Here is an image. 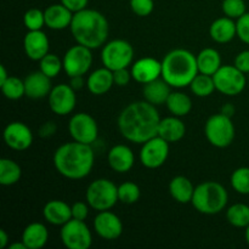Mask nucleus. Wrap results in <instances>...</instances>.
Returning <instances> with one entry per match:
<instances>
[{
	"instance_id": "f257e3e1",
	"label": "nucleus",
	"mask_w": 249,
	"mask_h": 249,
	"mask_svg": "<svg viewBox=\"0 0 249 249\" xmlns=\"http://www.w3.org/2000/svg\"><path fill=\"white\" fill-rule=\"evenodd\" d=\"M160 117L155 105L145 101L129 104L118 117L122 136L130 142L145 143L158 135Z\"/></svg>"
},
{
	"instance_id": "f03ea898",
	"label": "nucleus",
	"mask_w": 249,
	"mask_h": 249,
	"mask_svg": "<svg viewBox=\"0 0 249 249\" xmlns=\"http://www.w3.org/2000/svg\"><path fill=\"white\" fill-rule=\"evenodd\" d=\"M53 167L58 174L70 180L87 178L94 168L95 153L91 145L78 142H66L53 153Z\"/></svg>"
},
{
	"instance_id": "7ed1b4c3",
	"label": "nucleus",
	"mask_w": 249,
	"mask_h": 249,
	"mask_svg": "<svg viewBox=\"0 0 249 249\" xmlns=\"http://www.w3.org/2000/svg\"><path fill=\"white\" fill-rule=\"evenodd\" d=\"M70 28L74 40L91 50L104 46L109 33L106 17L100 11L88 7L73 15Z\"/></svg>"
},
{
	"instance_id": "20e7f679",
	"label": "nucleus",
	"mask_w": 249,
	"mask_h": 249,
	"mask_svg": "<svg viewBox=\"0 0 249 249\" xmlns=\"http://www.w3.org/2000/svg\"><path fill=\"white\" fill-rule=\"evenodd\" d=\"M198 73L197 57L186 49H174L162 61V78L172 88L190 87Z\"/></svg>"
},
{
	"instance_id": "39448f33",
	"label": "nucleus",
	"mask_w": 249,
	"mask_h": 249,
	"mask_svg": "<svg viewBox=\"0 0 249 249\" xmlns=\"http://www.w3.org/2000/svg\"><path fill=\"white\" fill-rule=\"evenodd\" d=\"M229 202L225 187L216 181H206L195 189L192 206L197 212L206 215H215L224 211Z\"/></svg>"
},
{
	"instance_id": "423d86ee",
	"label": "nucleus",
	"mask_w": 249,
	"mask_h": 249,
	"mask_svg": "<svg viewBox=\"0 0 249 249\" xmlns=\"http://www.w3.org/2000/svg\"><path fill=\"white\" fill-rule=\"evenodd\" d=\"M85 198L90 208L97 212L109 211L119 201L118 187L108 179L94 180L88 186Z\"/></svg>"
},
{
	"instance_id": "0eeeda50",
	"label": "nucleus",
	"mask_w": 249,
	"mask_h": 249,
	"mask_svg": "<svg viewBox=\"0 0 249 249\" xmlns=\"http://www.w3.org/2000/svg\"><path fill=\"white\" fill-rule=\"evenodd\" d=\"M204 134L211 145L218 148H225L235 140V125L230 117L220 112L209 117L204 125Z\"/></svg>"
},
{
	"instance_id": "6e6552de",
	"label": "nucleus",
	"mask_w": 249,
	"mask_h": 249,
	"mask_svg": "<svg viewBox=\"0 0 249 249\" xmlns=\"http://www.w3.org/2000/svg\"><path fill=\"white\" fill-rule=\"evenodd\" d=\"M134 49L129 41L114 39L104 45L101 51V61L104 67L112 72L121 68H128L133 65Z\"/></svg>"
},
{
	"instance_id": "1a4fd4ad",
	"label": "nucleus",
	"mask_w": 249,
	"mask_h": 249,
	"mask_svg": "<svg viewBox=\"0 0 249 249\" xmlns=\"http://www.w3.org/2000/svg\"><path fill=\"white\" fill-rule=\"evenodd\" d=\"M215 89L226 96H236L245 90L247 79L235 65H224L213 75Z\"/></svg>"
},
{
	"instance_id": "9d476101",
	"label": "nucleus",
	"mask_w": 249,
	"mask_h": 249,
	"mask_svg": "<svg viewBox=\"0 0 249 249\" xmlns=\"http://www.w3.org/2000/svg\"><path fill=\"white\" fill-rule=\"evenodd\" d=\"M60 237L68 249H89L92 245V235L85 221L71 219L61 226Z\"/></svg>"
},
{
	"instance_id": "9b49d317",
	"label": "nucleus",
	"mask_w": 249,
	"mask_h": 249,
	"mask_svg": "<svg viewBox=\"0 0 249 249\" xmlns=\"http://www.w3.org/2000/svg\"><path fill=\"white\" fill-rule=\"evenodd\" d=\"M62 61L63 71L70 78L87 74L92 65L91 49L78 44L66 51Z\"/></svg>"
},
{
	"instance_id": "f8f14e48",
	"label": "nucleus",
	"mask_w": 249,
	"mask_h": 249,
	"mask_svg": "<svg viewBox=\"0 0 249 249\" xmlns=\"http://www.w3.org/2000/svg\"><path fill=\"white\" fill-rule=\"evenodd\" d=\"M68 131L74 141L92 145L99 136V126L94 117L85 112L75 113L68 123Z\"/></svg>"
},
{
	"instance_id": "ddd939ff",
	"label": "nucleus",
	"mask_w": 249,
	"mask_h": 249,
	"mask_svg": "<svg viewBox=\"0 0 249 249\" xmlns=\"http://www.w3.org/2000/svg\"><path fill=\"white\" fill-rule=\"evenodd\" d=\"M169 156V142L160 136H155L142 143L140 151V162L147 169L162 167Z\"/></svg>"
},
{
	"instance_id": "4468645a",
	"label": "nucleus",
	"mask_w": 249,
	"mask_h": 249,
	"mask_svg": "<svg viewBox=\"0 0 249 249\" xmlns=\"http://www.w3.org/2000/svg\"><path fill=\"white\" fill-rule=\"evenodd\" d=\"M77 104L75 90L70 84H58L49 94V107L57 116L72 113Z\"/></svg>"
},
{
	"instance_id": "2eb2a0df",
	"label": "nucleus",
	"mask_w": 249,
	"mask_h": 249,
	"mask_svg": "<svg viewBox=\"0 0 249 249\" xmlns=\"http://www.w3.org/2000/svg\"><path fill=\"white\" fill-rule=\"evenodd\" d=\"M4 141L7 147L15 151H26L33 143V133L22 122H12L4 129Z\"/></svg>"
},
{
	"instance_id": "dca6fc26",
	"label": "nucleus",
	"mask_w": 249,
	"mask_h": 249,
	"mask_svg": "<svg viewBox=\"0 0 249 249\" xmlns=\"http://www.w3.org/2000/svg\"><path fill=\"white\" fill-rule=\"evenodd\" d=\"M94 230L101 238L113 241L123 233V223L121 218L109 211L99 212L94 219Z\"/></svg>"
},
{
	"instance_id": "f3484780",
	"label": "nucleus",
	"mask_w": 249,
	"mask_h": 249,
	"mask_svg": "<svg viewBox=\"0 0 249 249\" xmlns=\"http://www.w3.org/2000/svg\"><path fill=\"white\" fill-rule=\"evenodd\" d=\"M131 77L140 84H147L162 77V61L153 57H142L131 66Z\"/></svg>"
},
{
	"instance_id": "a211bd4d",
	"label": "nucleus",
	"mask_w": 249,
	"mask_h": 249,
	"mask_svg": "<svg viewBox=\"0 0 249 249\" xmlns=\"http://www.w3.org/2000/svg\"><path fill=\"white\" fill-rule=\"evenodd\" d=\"M50 41L43 31H28L23 39V49L27 57L33 61H40L49 53Z\"/></svg>"
},
{
	"instance_id": "6ab92c4d",
	"label": "nucleus",
	"mask_w": 249,
	"mask_h": 249,
	"mask_svg": "<svg viewBox=\"0 0 249 249\" xmlns=\"http://www.w3.org/2000/svg\"><path fill=\"white\" fill-rule=\"evenodd\" d=\"M107 160L112 170L124 174L128 173L135 163V156L133 150L126 145H116L109 150Z\"/></svg>"
},
{
	"instance_id": "aec40b11",
	"label": "nucleus",
	"mask_w": 249,
	"mask_h": 249,
	"mask_svg": "<svg viewBox=\"0 0 249 249\" xmlns=\"http://www.w3.org/2000/svg\"><path fill=\"white\" fill-rule=\"evenodd\" d=\"M24 88H26V96L29 99L39 100L49 96L51 89V78L44 74L40 70L31 73L24 79Z\"/></svg>"
},
{
	"instance_id": "412c9836",
	"label": "nucleus",
	"mask_w": 249,
	"mask_h": 249,
	"mask_svg": "<svg viewBox=\"0 0 249 249\" xmlns=\"http://www.w3.org/2000/svg\"><path fill=\"white\" fill-rule=\"evenodd\" d=\"M43 216L51 225L62 226L72 219V206L61 199H53L44 206Z\"/></svg>"
},
{
	"instance_id": "4be33fe9",
	"label": "nucleus",
	"mask_w": 249,
	"mask_h": 249,
	"mask_svg": "<svg viewBox=\"0 0 249 249\" xmlns=\"http://www.w3.org/2000/svg\"><path fill=\"white\" fill-rule=\"evenodd\" d=\"M44 14H45V26L53 31H62L71 27L74 15L63 4L50 5L46 7Z\"/></svg>"
},
{
	"instance_id": "5701e85b",
	"label": "nucleus",
	"mask_w": 249,
	"mask_h": 249,
	"mask_svg": "<svg viewBox=\"0 0 249 249\" xmlns=\"http://www.w3.org/2000/svg\"><path fill=\"white\" fill-rule=\"evenodd\" d=\"M186 133V126L180 117L172 116L160 119L158 126V136L164 139L169 143L178 142L181 140Z\"/></svg>"
},
{
	"instance_id": "b1692460",
	"label": "nucleus",
	"mask_w": 249,
	"mask_h": 249,
	"mask_svg": "<svg viewBox=\"0 0 249 249\" xmlns=\"http://www.w3.org/2000/svg\"><path fill=\"white\" fill-rule=\"evenodd\" d=\"M209 36L219 44L229 43L237 36L236 22L228 16L215 19L209 27Z\"/></svg>"
},
{
	"instance_id": "393cba45",
	"label": "nucleus",
	"mask_w": 249,
	"mask_h": 249,
	"mask_svg": "<svg viewBox=\"0 0 249 249\" xmlns=\"http://www.w3.org/2000/svg\"><path fill=\"white\" fill-rule=\"evenodd\" d=\"M113 85V72L106 67L94 71L88 78V89L96 96L107 94Z\"/></svg>"
},
{
	"instance_id": "a878e982",
	"label": "nucleus",
	"mask_w": 249,
	"mask_h": 249,
	"mask_svg": "<svg viewBox=\"0 0 249 249\" xmlns=\"http://www.w3.org/2000/svg\"><path fill=\"white\" fill-rule=\"evenodd\" d=\"M142 92L146 101L155 106H160L167 102L168 97L172 94V87L160 77L145 84Z\"/></svg>"
},
{
	"instance_id": "bb28decb",
	"label": "nucleus",
	"mask_w": 249,
	"mask_h": 249,
	"mask_svg": "<svg viewBox=\"0 0 249 249\" xmlns=\"http://www.w3.org/2000/svg\"><path fill=\"white\" fill-rule=\"evenodd\" d=\"M49 240V231L41 223H32L24 228L22 241L27 249H41L45 247Z\"/></svg>"
},
{
	"instance_id": "cd10ccee",
	"label": "nucleus",
	"mask_w": 249,
	"mask_h": 249,
	"mask_svg": "<svg viewBox=\"0 0 249 249\" xmlns=\"http://www.w3.org/2000/svg\"><path fill=\"white\" fill-rule=\"evenodd\" d=\"M195 189L196 187L192 185L191 180L187 179L186 177H181V175L173 178L172 181L169 182L170 196L178 203H191L192 197H194L195 194Z\"/></svg>"
},
{
	"instance_id": "c85d7f7f",
	"label": "nucleus",
	"mask_w": 249,
	"mask_h": 249,
	"mask_svg": "<svg viewBox=\"0 0 249 249\" xmlns=\"http://www.w3.org/2000/svg\"><path fill=\"white\" fill-rule=\"evenodd\" d=\"M198 72L203 74L214 75L221 67V56L218 50L213 48H206L196 56Z\"/></svg>"
},
{
	"instance_id": "c756f323",
	"label": "nucleus",
	"mask_w": 249,
	"mask_h": 249,
	"mask_svg": "<svg viewBox=\"0 0 249 249\" xmlns=\"http://www.w3.org/2000/svg\"><path fill=\"white\" fill-rule=\"evenodd\" d=\"M165 105L170 113L177 117L187 116L192 109V100L190 99L189 95L181 91H172Z\"/></svg>"
},
{
	"instance_id": "7c9ffc66",
	"label": "nucleus",
	"mask_w": 249,
	"mask_h": 249,
	"mask_svg": "<svg viewBox=\"0 0 249 249\" xmlns=\"http://www.w3.org/2000/svg\"><path fill=\"white\" fill-rule=\"evenodd\" d=\"M22 177V169L19 164L9 158H2L0 160V185L12 186L17 184Z\"/></svg>"
},
{
	"instance_id": "2f4dec72",
	"label": "nucleus",
	"mask_w": 249,
	"mask_h": 249,
	"mask_svg": "<svg viewBox=\"0 0 249 249\" xmlns=\"http://www.w3.org/2000/svg\"><path fill=\"white\" fill-rule=\"evenodd\" d=\"M229 224L235 228L246 229L249 225V206L245 203H236L226 212Z\"/></svg>"
},
{
	"instance_id": "473e14b6",
	"label": "nucleus",
	"mask_w": 249,
	"mask_h": 249,
	"mask_svg": "<svg viewBox=\"0 0 249 249\" xmlns=\"http://www.w3.org/2000/svg\"><path fill=\"white\" fill-rule=\"evenodd\" d=\"M190 89L198 97L211 96L214 92V90H216L213 75L198 73L191 82V84H190Z\"/></svg>"
},
{
	"instance_id": "72a5a7b5",
	"label": "nucleus",
	"mask_w": 249,
	"mask_h": 249,
	"mask_svg": "<svg viewBox=\"0 0 249 249\" xmlns=\"http://www.w3.org/2000/svg\"><path fill=\"white\" fill-rule=\"evenodd\" d=\"M1 92L4 96L9 100H19L21 97L26 96V88H24V80L17 77L10 75L4 84L0 85Z\"/></svg>"
},
{
	"instance_id": "f704fd0d",
	"label": "nucleus",
	"mask_w": 249,
	"mask_h": 249,
	"mask_svg": "<svg viewBox=\"0 0 249 249\" xmlns=\"http://www.w3.org/2000/svg\"><path fill=\"white\" fill-rule=\"evenodd\" d=\"M39 68L44 74L53 79L63 70V61L55 53H49L39 61Z\"/></svg>"
},
{
	"instance_id": "c9c22d12",
	"label": "nucleus",
	"mask_w": 249,
	"mask_h": 249,
	"mask_svg": "<svg viewBox=\"0 0 249 249\" xmlns=\"http://www.w3.org/2000/svg\"><path fill=\"white\" fill-rule=\"evenodd\" d=\"M140 187L135 182L126 181L118 186V199L124 204H134L140 198Z\"/></svg>"
},
{
	"instance_id": "e433bc0d",
	"label": "nucleus",
	"mask_w": 249,
	"mask_h": 249,
	"mask_svg": "<svg viewBox=\"0 0 249 249\" xmlns=\"http://www.w3.org/2000/svg\"><path fill=\"white\" fill-rule=\"evenodd\" d=\"M231 186L237 194L249 195V168L241 167L231 175Z\"/></svg>"
},
{
	"instance_id": "4c0bfd02",
	"label": "nucleus",
	"mask_w": 249,
	"mask_h": 249,
	"mask_svg": "<svg viewBox=\"0 0 249 249\" xmlns=\"http://www.w3.org/2000/svg\"><path fill=\"white\" fill-rule=\"evenodd\" d=\"M23 23L28 31H40L45 26V14L36 7L27 10L23 16Z\"/></svg>"
},
{
	"instance_id": "58836bf2",
	"label": "nucleus",
	"mask_w": 249,
	"mask_h": 249,
	"mask_svg": "<svg viewBox=\"0 0 249 249\" xmlns=\"http://www.w3.org/2000/svg\"><path fill=\"white\" fill-rule=\"evenodd\" d=\"M221 7L225 16L232 19H238L247 12L245 0H224Z\"/></svg>"
},
{
	"instance_id": "ea45409f",
	"label": "nucleus",
	"mask_w": 249,
	"mask_h": 249,
	"mask_svg": "<svg viewBox=\"0 0 249 249\" xmlns=\"http://www.w3.org/2000/svg\"><path fill=\"white\" fill-rule=\"evenodd\" d=\"M130 7L135 15L146 17L152 14L155 9V1L153 0H130Z\"/></svg>"
},
{
	"instance_id": "a19ab883",
	"label": "nucleus",
	"mask_w": 249,
	"mask_h": 249,
	"mask_svg": "<svg viewBox=\"0 0 249 249\" xmlns=\"http://www.w3.org/2000/svg\"><path fill=\"white\" fill-rule=\"evenodd\" d=\"M236 28L240 40L249 45V12H246L236 21Z\"/></svg>"
},
{
	"instance_id": "79ce46f5",
	"label": "nucleus",
	"mask_w": 249,
	"mask_h": 249,
	"mask_svg": "<svg viewBox=\"0 0 249 249\" xmlns=\"http://www.w3.org/2000/svg\"><path fill=\"white\" fill-rule=\"evenodd\" d=\"M89 208L90 206L88 202H75L72 206V219L85 221L89 216Z\"/></svg>"
},
{
	"instance_id": "37998d69",
	"label": "nucleus",
	"mask_w": 249,
	"mask_h": 249,
	"mask_svg": "<svg viewBox=\"0 0 249 249\" xmlns=\"http://www.w3.org/2000/svg\"><path fill=\"white\" fill-rule=\"evenodd\" d=\"M131 72L128 71V68H121V70H117L113 72V79L114 84L118 85V87H125L129 84L131 79Z\"/></svg>"
},
{
	"instance_id": "c03bdc74",
	"label": "nucleus",
	"mask_w": 249,
	"mask_h": 249,
	"mask_svg": "<svg viewBox=\"0 0 249 249\" xmlns=\"http://www.w3.org/2000/svg\"><path fill=\"white\" fill-rule=\"evenodd\" d=\"M235 66L243 72L245 74H249V50H243L236 56Z\"/></svg>"
},
{
	"instance_id": "a18cd8bd",
	"label": "nucleus",
	"mask_w": 249,
	"mask_h": 249,
	"mask_svg": "<svg viewBox=\"0 0 249 249\" xmlns=\"http://www.w3.org/2000/svg\"><path fill=\"white\" fill-rule=\"evenodd\" d=\"M88 2H89V0H61V4L65 5L73 14L87 9Z\"/></svg>"
},
{
	"instance_id": "49530a36",
	"label": "nucleus",
	"mask_w": 249,
	"mask_h": 249,
	"mask_svg": "<svg viewBox=\"0 0 249 249\" xmlns=\"http://www.w3.org/2000/svg\"><path fill=\"white\" fill-rule=\"evenodd\" d=\"M56 128H57V126H56V124L53 123V122H45V123L40 126V129H39V135L43 139L51 138V136L56 133Z\"/></svg>"
},
{
	"instance_id": "de8ad7c7",
	"label": "nucleus",
	"mask_w": 249,
	"mask_h": 249,
	"mask_svg": "<svg viewBox=\"0 0 249 249\" xmlns=\"http://www.w3.org/2000/svg\"><path fill=\"white\" fill-rule=\"evenodd\" d=\"M70 79H71L70 85L74 90L82 89L83 85H84V79H83V75H75V77H71Z\"/></svg>"
},
{
	"instance_id": "09e8293b",
	"label": "nucleus",
	"mask_w": 249,
	"mask_h": 249,
	"mask_svg": "<svg viewBox=\"0 0 249 249\" xmlns=\"http://www.w3.org/2000/svg\"><path fill=\"white\" fill-rule=\"evenodd\" d=\"M7 243H9V235H7L6 231H5L4 229H1V230H0V248H6Z\"/></svg>"
},
{
	"instance_id": "8fccbe9b",
	"label": "nucleus",
	"mask_w": 249,
	"mask_h": 249,
	"mask_svg": "<svg viewBox=\"0 0 249 249\" xmlns=\"http://www.w3.org/2000/svg\"><path fill=\"white\" fill-rule=\"evenodd\" d=\"M221 113L225 114V116L228 117H232L233 114H235V107L232 106V105L228 104V105H224L223 108H221Z\"/></svg>"
},
{
	"instance_id": "3c124183",
	"label": "nucleus",
	"mask_w": 249,
	"mask_h": 249,
	"mask_svg": "<svg viewBox=\"0 0 249 249\" xmlns=\"http://www.w3.org/2000/svg\"><path fill=\"white\" fill-rule=\"evenodd\" d=\"M9 77H10V75L7 74V71H6V68H5V66L0 65V85L4 84V83L6 82V79Z\"/></svg>"
},
{
	"instance_id": "603ef678",
	"label": "nucleus",
	"mask_w": 249,
	"mask_h": 249,
	"mask_svg": "<svg viewBox=\"0 0 249 249\" xmlns=\"http://www.w3.org/2000/svg\"><path fill=\"white\" fill-rule=\"evenodd\" d=\"M9 249H27L26 245L23 243V241L21 242H14L9 246Z\"/></svg>"
},
{
	"instance_id": "864d4df0",
	"label": "nucleus",
	"mask_w": 249,
	"mask_h": 249,
	"mask_svg": "<svg viewBox=\"0 0 249 249\" xmlns=\"http://www.w3.org/2000/svg\"><path fill=\"white\" fill-rule=\"evenodd\" d=\"M245 237H246V241H247L248 246H249V225L246 228V231H245Z\"/></svg>"
}]
</instances>
